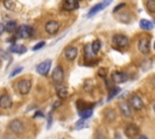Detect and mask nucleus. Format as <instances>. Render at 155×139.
Returning a JSON list of instances; mask_svg holds the SVG:
<instances>
[{"label": "nucleus", "mask_w": 155, "mask_h": 139, "mask_svg": "<svg viewBox=\"0 0 155 139\" xmlns=\"http://www.w3.org/2000/svg\"><path fill=\"white\" fill-rule=\"evenodd\" d=\"M34 33V29L32 27L29 25H21L18 29H17V33H16V38H21V39H25V38H29L32 36Z\"/></svg>", "instance_id": "1"}, {"label": "nucleus", "mask_w": 155, "mask_h": 139, "mask_svg": "<svg viewBox=\"0 0 155 139\" xmlns=\"http://www.w3.org/2000/svg\"><path fill=\"white\" fill-rule=\"evenodd\" d=\"M64 80V71L62 69V67H56L53 73H52V81L56 85H62V82Z\"/></svg>", "instance_id": "2"}, {"label": "nucleus", "mask_w": 155, "mask_h": 139, "mask_svg": "<svg viewBox=\"0 0 155 139\" xmlns=\"http://www.w3.org/2000/svg\"><path fill=\"white\" fill-rule=\"evenodd\" d=\"M30 88H32V82H30V80H27V79H23L21 81H18L17 83V90L21 94H27L29 93Z\"/></svg>", "instance_id": "3"}, {"label": "nucleus", "mask_w": 155, "mask_h": 139, "mask_svg": "<svg viewBox=\"0 0 155 139\" xmlns=\"http://www.w3.org/2000/svg\"><path fill=\"white\" fill-rule=\"evenodd\" d=\"M9 128L15 134H22L24 132V125L19 120H12L10 122V125H9Z\"/></svg>", "instance_id": "4"}, {"label": "nucleus", "mask_w": 155, "mask_h": 139, "mask_svg": "<svg viewBox=\"0 0 155 139\" xmlns=\"http://www.w3.org/2000/svg\"><path fill=\"white\" fill-rule=\"evenodd\" d=\"M130 40L126 35H122V34H116L113 36V44L115 46H119V47H126L129 45Z\"/></svg>", "instance_id": "5"}, {"label": "nucleus", "mask_w": 155, "mask_h": 139, "mask_svg": "<svg viewBox=\"0 0 155 139\" xmlns=\"http://www.w3.org/2000/svg\"><path fill=\"white\" fill-rule=\"evenodd\" d=\"M130 105L135 109V110H142L143 106H144V103L142 100V98L138 96V94H133L130 97V100H129Z\"/></svg>", "instance_id": "6"}, {"label": "nucleus", "mask_w": 155, "mask_h": 139, "mask_svg": "<svg viewBox=\"0 0 155 139\" xmlns=\"http://www.w3.org/2000/svg\"><path fill=\"white\" fill-rule=\"evenodd\" d=\"M119 110H120V113L122 114L124 117H126V119L132 117V111H131L130 103H125V102L119 103Z\"/></svg>", "instance_id": "7"}, {"label": "nucleus", "mask_w": 155, "mask_h": 139, "mask_svg": "<svg viewBox=\"0 0 155 139\" xmlns=\"http://www.w3.org/2000/svg\"><path fill=\"white\" fill-rule=\"evenodd\" d=\"M59 29V23L56 21H49L45 23V30L50 35H55Z\"/></svg>", "instance_id": "8"}, {"label": "nucleus", "mask_w": 155, "mask_h": 139, "mask_svg": "<svg viewBox=\"0 0 155 139\" xmlns=\"http://www.w3.org/2000/svg\"><path fill=\"white\" fill-rule=\"evenodd\" d=\"M138 50L143 54H148L150 51V40L149 38H142L138 41Z\"/></svg>", "instance_id": "9"}, {"label": "nucleus", "mask_w": 155, "mask_h": 139, "mask_svg": "<svg viewBox=\"0 0 155 139\" xmlns=\"http://www.w3.org/2000/svg\"><path fill=\"white\" fill-rule=\"evenodd\" d=\"M138 134H139V128L136 125L130 123L125 127V135L127 138H136Z\"/></svg>", "instance_id": "10"}, {"label": "nucleus", "mask_w": 155, "mask_h": 139, "mask_svg": "<svg viewBox=\"0 0 155 139\" xmlns=\"http://www.w3.org/2000/svg\"><path fill=\"white\" fill-rule=\"evenodd\" d=\"M51 59H46V61H44V62H41V63H39L38 65H37V71L40 74V75H45V74H47L49 73V70H50V68H51Z\"/></svg>", "instance_id": "11"}, {"label": "nucleus", "mask_w": 155, "mask_h": 139, "mask_svg": "<svg viewBox=\"0 0 155 139\" xmlns=\"http://www.w3.org/2000/svg\"><path fill=\"white\" fill-rule=\"evenodd\" d=\"M78 57V48L76 47H68V48H66V51H64V58L67 59V61H69V62H72V61H74L75 58Z\"/></svg>", "instance_id": "12"}, {"label": "nucleus", "mask_w": 155, "mask_h": 139, "mask_svg": "<svg viewBox=\"0 0 155 139\" xmlns=\"http://www.w3.org/2000/svg\"><path fill=\"white\" fill-rule=\"evenodd\" d=\"M80 0H64L63 1V10L66 11H73L79 7Z\"/></svg>", "instance_id": "13"}, {"label": "nucleus", "mask_w": 155, "mask_h": 139, "mask_svg": "<svg viewBox=\"0 0 155 139\" xmlns=\"http://www.w3.org/2000/svg\"><path fill=\"white\" fill-rule=\"evenodd\" d=\"M112 79L115 83H122V82H126L127 81V75L122 71H115L112 75Z\"/></svg>", "instance_id": "14"}, {"label": "nucleus", "mask_w": 155, "mask_h": 139, "mask_svg": "<svg viewBox=\"0 0 155 139\" xmlns=\"http://www.w3.org/2000/svg\"><path fill=\"white\" fill-rule=\"evenodd\" d=\"M12 105V100L9 94H3L0 98V108L1 109H9Z\"/></svg>", "instance_id": "15"}, {"label": "nucleus", "mask_w": 155, "mask_h": 139, "mask_svg": "<svg viewBox=\"0 0 155 139\" xmlns=\"http://www.w3.org/2000/svg\"><path fill=\"white\" fill-rule=\"evenodd\" d=\"M56 92H57L58 98L61 99H66L68 97V87L66 85H58L56 88Z\"/></svg>", "instance_id": "16"}, {"label": "nucleus", "mask_w": 155, "mask_h": 139, "mask_svg": "<svg viewBox=\"0 0 155 139\" xmlns=\"http://www.w3.org/2000/svg\"><path fill=\"white\" fill-rule=\"evenodd\" d=\"M107 5L104 4V3H100V4H97V5H95L94 7H92L90 11H88V13H87V17L88 18H91L92 16H95V15H97L98 12H101L104 7H106Z\"/></svg>", "instance_id": "17"}, {"label": "nucleus", "mask_w": 155, "mask_h": 139, "mask_svg": "<svg viewBox=\"0 0 155 139\" xmlns=\"http://www.w3.org/2000/svg\"><path fill=\"white\" fill-rule=\"evenodd\" d=\"M104 119H106L108 122L115 121V119H116L115 110H114V109H106V110H104Z\"/></svg>", "instance_id": "18"}, {"label": "nucleus", "mask_w": 155, "mask_h": 139, "mask_svg": "<svg viewBox=\"0 0 155 139\" xmlns=\"http://www.w3.org/2000/svg\"><path fill=\"white\" fill-rule=\"evenodd\" d=\"M9 51H10L11 53H18V54H22V53L27 52V48H25L23 45H12V46H10Z\"/></svg>", "instance_id": "19"}, {"label": "nucleus", "mask_w": 155, "mask_h": 139, "mask_svg": "<svg viewBox=\"0 0 155 139\" xmlns=\"http://www.w3.org/2000/svg\"><path fill=\"white\" fill-rule=\"evenodd\" d=\"M17 29H18V28H17V23L15 21H10V22H7L5 24V30L9 32V33H15Z\"/></svg>", "instance_id": "20"}, {"label": "nucleus", "mask_w": 155, "mask_h": 139, "mask_svg": "<svg viewBox=\"0 0 155 139\" xmlns=\"http://www.w3.org/2000/svg\"><path fill=\"white\" fill-rule=\"evenodd\" d=\"M92 113H94V110H92L91 108L90 109H84V110H79V116L81 119H88L92 116Z\"/></svg>", "instance_id": "21"}, {"label": "nucleus", "mask_w": 155, "mask_h": 139, "mask_svg": "<svg viewBox=\"0 0 155 139\" xmlns=\"http://www.w3.org/2000/svg\"><path fill=\"white\" fill-rule=\"evenodd\" d=\"M139 27L142 29H145V30H151L153 29V23L148 19H141L139 21Z\"/></svg>", "instance_id": "22"}, {"label": "nucleus", "mask_w": 155, "mask_h": 139, "mask_svg": "<svg viewBox=\"0 0 155 139\" xmlns=\"http://www.w3.org/2000/svg\"><path fill=\"white\" fill-rule=\"evenodd\" d=\"M147 10L150 13H155V0H147Z\"/></svg>", "instance_id": "23"}, {"label": "nucleus", "mask_w": 155, "mask_h": 139, "mask_svg": "<svg viewBox=\"0 0 155 139\" xmlns=\"http://www.w3.org/2000/svg\"><path fill=\"white\" fill-rule=\"evenodd\" d=\"M3 4H4V6H5L7 10H13L15 6H16V4H15L13 0H3Z\"/></svg>", "instance_id": "24"}, {"label": "nucleus", "mask_w": 155, "mask_h": 139, "mask_svg": "<svg viewBox=\"0 0 155 139\" xmlns=\"http://www.w3.org/2000/svg\"><path fill=\"white\" fill-rule=\"evenodd\" d=\"M94 54H96L94 51H92V47L91 45H86L85 46V56H86V58H91V57H94Z\"/></svg>", "instance_id": "25"}, {"label": "nucleus", "mask_w": 155, "mask_h": 139, "mask_svg": "<svg viewBox=\"0 0 155 139\" xmlns=\"http://www.w3.org/2000/svg\"><path fill=\"white\" fill-rule=\"evenodd\" d=\"M91 47H92V51H94V52L97 54V53L100 52V50H101V41H100V40H95L94 42H92Z\"/></svg>", "instance_id": "26"}, {"label": "nucleus", "mask_w": 155, "mask_h": 139, "mask_svg": "<svg viewBox=\"0 0 155 139\" xmlns=\"http://www.w3.org/2000/svg\"><path fill=\"white\" fill-rule=\"evenodd\" d=\"M85 127H87V123H86V120H85V119H81V120L78 121L76 125H75V128H76V129H82V128H85Z\"/></svg>", "instance_id": "27"}, {"label": "nucleus", "mask_w": 155, "mask_h": 139, "mask_svg": "<svg viewBox=\"0 0 155 139\" xmlns=\"http://www.w3.org/2000/svg\"><path fill=\"white\" fill-rule=\"evenodd\" d=\"M96 139H107V134L104 133L103 129L96 131Z\"/></svg>", "instance_id": "28"}, {"label": "nucleus", "mask_w": 155, "mask_h": 139, "mask_svg": "<svg viewBox=\"0 0 155 139\" xmlns=\"http://www.w3.org/2000/svg\"><path fill=\"white\" fill-rule=\"evenodd\" d=\"M119 92H120V88H119V87H114L113 90H110V92H109V97H108V100H110L113 97H115Z\"/></svg>", "instance_id": "29"}, {"label": "nucleus", "mask_w": 155, "mask_h": 139, "mask_svg": "<svg viewBox=\"0 0 155 139\" xmlns=\"http://www.w3.org/2000/svg\"><path fill=\"white\" fill-rule=\"evenodd\" d=\"M45 46V42L44 41H41V42H39V44H37L34 47H33V51H37V50H40V48H43Z\"/></svg>", "instance_id": "30"}, {"label": "nucleus", "mask_w": 155, "mask_h": 139, "mask_svg": "<svg viewBox=\"0 0 155 139\" xmlns=\"http://www.w3.org/2000/svg\"><path fill=\"white\" fill-rule=\"evenodd\" d=\"M22 70H23V68H17V69H15V70L11 73V75H10V76H11V77H13V76H16L17 74H19Z\"/></svg>", "instance_id": "31"}, {"label": "nucleus", "mask_w": 155, "mask_h": 139, "mask_svg": "<svg viewBox=\"0 0 155 139\" xmlns=\"http://www.w3.org/2000/svg\"><path fill=\"white\" fill-rule=\"evenodd\" d=\"M125 6H126L125 4H124V3H121V4H119V5H118V6H116V7L113 10V12H118V11H120L122 7H125Z\"/></svg>", "instance_id": "32"}, {"label": "nucleus", "mask_w": 155, "mask_h": 139, "mask_svg": "<svg viewBox=\"0 0 155 139\" xmlns=\"http://www.w3.org/2000/svg\"><path fill=\"white\" fill-rule=\"evenodd\" d=\"M151 85L155 87V76H153V77H151Z\"/></svg>", "instance_id": "33"}, {"label": "nucleus", "mask_w": 155, "mask_h": 139, "mask_svg": "<svg viewBox=\"0 0 155 139\" xmlns=\"http://www.w3.org/2000/svg\"><path fill=\"white\" fill-rule=\"evenodd\" d=\"M112 1H113V0H106V1H104V4H106V5H109Z\"/></svg>", "instance_id": "34"}, {"label": "nucleus", "mask_w": 155, "mask_h": 139, "mask_svg": "<svg viewBox=\"0 0 155 139\" xmlns=\"http://www.w3.org/2000/svg\"><path fill=\"white\" fill-rule=\"evenodd\" d=\"M139 139H148V138H147L145 135H141V137H139Z\"/></svg>", "instance_id": "35"}, {"label": "nucleus", "mask_w": 155, "mask_h": 139, "mask_svg": "<svg viewBox=\"0 0 155 139\" xmlns=\"http://www.w3.org/2000/svg\"><path fill=\"white\" fill-rule=\"evenodd\" d=\"M154 111H155V104H154Z\"/></svg>", "instance_id": "36"}, {"label": "nucleus", "mask_w": 155, "mask_h": 139, "mask_svg": "<svg viewBox=\"0 0 155 139\" xmlns=\"http://www.w3.org/2000/svg\"><path fill=\"white\" fill-rule=\"evenodd\" d=\"M154 48H155V42H154Z\"/></svg>", "instance_id": "37"}]
</instances>
